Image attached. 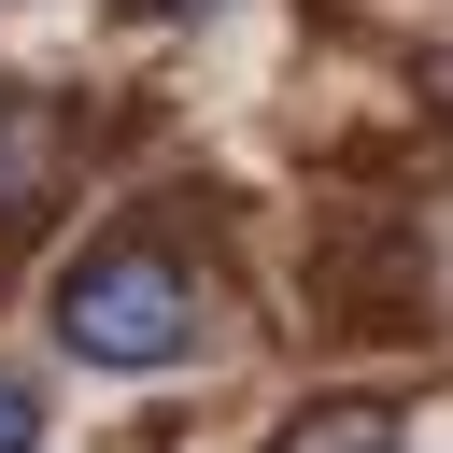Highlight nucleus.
Instances as JSON below:
<instances>
[{"mask_svg": "<svg viewBox=\"0 0 453 453\" xmlns=\"http://www.w3.org/2000/svg\"><path fill=\"white\" fill-rule=\"evenodd\" d=\"M57 340L85 368H184L198 354V269L170 241H99L71 283H57Z\"/></svg>", "mask_w": 453, "mask_h": 453, "instance_id": "nucleus-1", "label": "nucleus"}, {"mask_svg": "<svg viewBox=\"0 0 453 453\" xmlns=\"http://www.w3.org/2000/svg\"><path fill=\"white\" fill-rule=\"evenodd\" d=\"M269 453H411V425H396L382 396H326V411H297Z\"/></svg>", "mask_w": 453, "mask_h": 453, "instance_id": "nucleus-2", "label": "nucleus"}, {"mask_svg": "<svg viewBox=\"0 0 453 453\" xmlns=\"http://www.w3.org/2000/svg\"><path fill=\"white\" fill-rule=\"evenodd\" d=\"M0 453H42V396H28L14 368H0Z\"/></svg>", "mask_w": 453, "mask_h": 453, "instance_id": "nucleus-3", "label": "nucleus"}, {"mask_svg": "<svg viewBox=\"0 0 453 453\" xmlns=\"http://www.w3.org/2000/svg\"><path fill=\"white\" fill-rule=\"evenodd\" d=\"M425 99H439V113H453V57H425Z\"/></svg>", "mask_w": 453, "mask_h": 453, "instance_id": "nucleus-4", "label": "nucleus"}]
</instances>
